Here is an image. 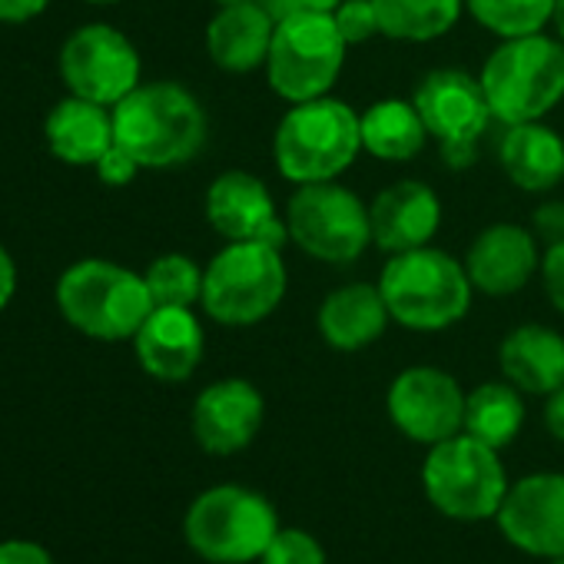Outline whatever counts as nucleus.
Listing matches in <instances>:
<instances>
[{
    "label": "nucleus",
    "mask_w": 564,
    "mask_h": 564,
    "mask_svg": "<svg viewBox=\"0 0 564 564\" xmlns=\"http://www.w3.org/2000/svg\"><path fill=\"white\" fill-rule=\"evenodd\" d=\"M113 137L143 170H176L203 153L209 117L183 84H140L113 107Z\"/></svg>",
    "instance_id": "1"
},
{
    "label": "nucleus",
    "mask_w": 564,
    "mask_h": 564,
    "mask_svg": "<svg viewBox=\"0 0 564 564\" xmlns=\"http://www.w3.org/2000/svg\"><path fill=\"white\" fill-rule=\"evenodd\" d=\"M219 8H232V4H256V0H213Z\"/></svg>",
    "instance_id": "42"
},
{
    "label": "nucleus",
    "mask_w": 564,
    "mask_h": 564,
    "mask_svg": "<svg viewBox=\"0 0 564 564\" xmlns=\"http://www.w3.org/2000/svg\"><path fill=\"white\" fill-rule=\"evenodd\" d=\"M386 409L405 438L429 448L458 435L465 425V392L455 376L435 366H412L399 372L389 386Z\"/></svg>",
    "instance_id": "13"
},
{
    "label": "nucleus",
    "mask_w": 564,
    "mask_h": 564,
    "mask_svg": "<svg viewBox=\"0 0 564 564\" xmlns=\"http://www.w3.org/2000/svg\"><path fill=\"white\" fill-rule=\"evenodd\" d=\"M265 419L262 392L246 379H219L193 402V435L209 455H236L252 445Z\"/></svg>",
    "instance_id": "17"
},
{
    "label": "nucleus",
    "mask_w": 564,
    "mask_h": 564,
    "mask_svg": "<svg viewBox=\"0 0 564 564\" xmlns=\"http://www.w3.org/2000/svg\"><path fill=\"white\" fill-rule=\"evenodd\" d=\"M478 80L491 117L505 127L544 120L564 100V44L547 34L501 41Z\"/></svg>",
    "instance_id": "5"
},
{
    "label": "nucleus",
    "mask_w": 564,
    "mask_h": 564,
    "mask_svg": "<svg viewBox=\"0 0 564 564\" xmlns=\"http://www.w3.org/2000/svg\"><path fill=\"white\" fill-rule=\"evenodd\" d=\"M349 44L343 41L333 14L323 11H296L279 21L272 31L265 80L275 97L286 104H306L316 97H329L336 87Z\"/></svg>",
    "instance_id": "8"
},
{
    "label": "nucleus",
    "mask_w": 564,
    "mask_h": 564,
    "mask_svg": "<svg viewBox=\"0 0 564 564\" xmlns=\"http://www.w3.org/2000/svg\"><path fill=\"white\" fill-rule=\"evenodd\" d=\"M498 531L531 557L564 554V475L534 471L508 485V495L495 514Z\"/></svg>",
    "instance_id": "14"
},
{
    "label": "nucleus",
    "mask_w": 564,
    "mask_h": 564,
    "mask_svg": "<svg viewBox=\"0 0 564 564\" xmlns=\"http://www.w3.org/2000/svg\"><path fill=\"white\" fill-rule=\"evenodd\" d=\"M412 104H415L429 137H435L445 166H452V170L471 166L478 140L488 130V123L495 120L491 107L485 100L481 80L465 70L442 67L419 80Z\"/></svg>",
    "instance_id": "11"
},
{
    "label": "nucleus",
    "mask_w": 564,
    "mask_h": 564,
    "mask_svg": "<svg viewBox=\"0 0 564 564\" xmlns=\"http://www.w3.org/2000/svg\"><path fill=\"white\" fill-rule=\"evenodd\" d=\"M333 21L343 34V41L349 47L366 44L379 34V18H376V4L372 0H343V4L333 11Z\"/></svg>",
    "instance_id": "31"
},
{
    "label": "nucleus",
    "mask_w": 564,
    "mask_h": 564,
    "mask_svg": "<svg viewBox=\"0 0 564 564\" xmlns=\"http://www.w3.org/2000/svg\"><path fill=\"white\" fill-rule=\"evenodd\" d=\"M259 564H329L326 547L303 528H279L262 551Z\"/></svg>",
    "instance_id": "30"
},
{
    "label": "nucleus",
    "mask_w": 564,
    "mask_h": 564,
    "mask_svg": "<svg viewBox=\"0 0 564 564\" xmlns=\"http://www.w3.org/2000/svg\"><path fill=\"white\" fill-rule=\"evenodd\" d=\"M0 564H54V557L37 541H4L0 544Z\"/></svg>",
    "instance_id": "35"
},
{
    "label": "nucleus",
    "mask_w": 564,
    "mask_h": 564,
    "mask_svg": "<svg viewBox=\"0 0 564 564\" xmlns=\"http://www.w3.org/2000/svg\"><path fill=\"white\" fill-rule=\"evenodd\" d=\"M296 4L303 8V11H323V14H333L343 0H296Z\"/></svg>",
    "instance_id": "40"
},
{
    "label": "nucleus",
    "mask_w": 564,
    "mask_h": 564,
    "mask_svg": "<svg viewBox=\"0 0 564 564\" xmlns=\"http://www.w3.org/2000/svg\"><path fill=\"white\" fill-rule=\"evenodd\" d=\"M133 349L156 382H186L203 362L206 336L189 306H153L133 336Z\"/></svg>",
    "instance_id": "18"
},
{
    "label": "nucleus",
    "mask_w": 564,
    "mask_h": 564,
    "mask_svg": "<svg viewBox=\"0 0 564 564\" xmlns=\"http://www.w3.org/2000/svg\"><path fill=\"white\" fill-rule=\"evenodd\" d=\"M465 11L495 37H528L551 24L554 0H465Z\"/></svg>",
    "instance_id": "28"
},
{
    "label": "nucleus",
    "mask_w": 564,
    "mask_h": 564,
    "mask_svg": "<svg viewBox=\"0 0 564 564\" xmlns=\"http://www.w3.org/2000/svg\"><path fill=\"white\" fill-rule=\"evenodd\" d=\"M290 239L329 265L356 262L372 246L369 206L339 180L303 183L286 203Z\"/></svg>",
    "instance_id": "10"
},
{
    "label": "nucleus",
    "mask_w": 564,
    "mask_h": 564,
    "mask_svg": "<svg viewBox=\"0 0 564 564\" xmlns=\"http://www.w3.org/2000/svg\"><path fill=\"white\" fill-rule=\"evenodd\" d=\"M538 272H541V286H544V296H547L551 310H557L564 316V239L544 246Z\"/></svg>",
    "instance_id": "32"
},
{
    "label": "nucleus",
    "mask_w": 564,
    "mask_h": 564,
    "mask_svg": "<svg viewBox=\"0 0 564 564\" xmlns=\"http://www.w3.org/2000/svg\"><path fill=\"white\" fill-rule=\"evenodd\" d=\"M359 153H362L359 113L336 97L293 104L282 113L272 133L275 170L282 173V180H290L296 186L339 180L356 163Z\"/></svg>",
    "instance_id": "3"
},
{
    "label": "nucleus",
    "mask_w": 564,
    "mask_h": 564,
    "mask_svg": "<svg viewBox=\"0 0 564 564\" xmlns=\"http://www.w3.org/2000/svg\"><path fill=\"white\" fill-rule=\"evenodd\" d=\"M389 323H392V313L386 306L379 282L376 286L372 282H346V286H336L316 313L319 336L336 352L369 349L372 343L382 339Z\"/></svg>",
    "instance_id": "20"
},
{
    "label": "nucleus",
    "mask_w": 564,
    "mask_h": 564,
    "mask_svg": "<svg viewBox=\"0 0 564 564\" xmlns=\"http://www.w3.org/2000/svg\"><path fill=\"white\" fill-rule=\"evenodd\" d=\"M14 293H18V262L4 246H0V313L11 306Z\"/></svg>",
    "instance_id": "37"
},
{
    "label": "nucleus",
    "mask_w": 564,
    "mask_h": 564,
    "mask_svg": "<svg viewBox=\"0 0 564 564\" xmlns=\"http://www.w3.org/2000/svg\"><path fill=\"white\" fill-rule=\"evenodd\" d=\"M57 310L77 333L123 343L153 313V296L140 272L110 259H80L57 279Z\"/></svg>",
    "instance_id": "4"
},
{
    "label": "nucleus",
    "mask_w": 564,
    "mask_h": 564,
    "mask_svg": "<svg viewBox=\"0 0 564 564\" xmlns=\"http://www.w3.org/2000/svg\"><path fill=\"white\" fill-rule=\"evenodd\" d=\"M498 366L514 389L551 395L564 386V336L541 323H521L501 339Z\"/></svg>",
    "instance_id": "21"
},
{
    "label": "nucleus",
    "mask_w": 564,
    "mask_h": 564,
    "mask_svg": "<svg viewBox=\"0 0 564 564\" xmlns=\"http://www.w3.org/2000/svg\"><path fill=\"white\" fill-rule=\"evenodd\" d=\"M379 34L402 44H429L455 31L465 0H372Z\"/></svg>",
    "instance_id": "26"
},
{
    "label": "nucleus",
    "mask_w": 564,
    "mask_h": 564,
    "mask_svg": "<svg viewBox=\"0 0 564 564\" xmlns=\"http://www.w3.org/2000/svg\"><path fill=\"white\" fill-rule=\"evenodd\" d=\"M538 269H541L538 236L518 223L485 226L465 252V272L475 293L491 300L521 293Z\"/></svg>",
    "instance_id": "16"
},
{
    "label": "nucleus",
    "mask_w": 564,
    "mask_h": 564,
    "mask_svg": "<svg viewBox=\"0 0 564 564\" xmlns=\"http://www.w3.org/2000/svg\"><path fill=\"white\" fill-rule=\"evenodd\" d=\"M140 54L133 41L110 24H87L61 47V77L74 97L117 107L140 87Z\"/></svg>",
    "instance_id": "12"
},
{
    "label": "nucleus",
    "mask_w": 564,
    "mask_h": 564,
    "mask_svg": "<svg viewBox=\"0 0 564 564\" xmlns=\"http://www.w3.org/2000/svg\"><path fill=\"white\" fill-rule=\"evenodd\" d=\"M524 425V402L521 389H514L508 379L505 382H485L465 395V425L462 432L491 445L505 448L518 438Z\"/></svg>",
    "instance_id": "27"
},
{
    "label": "nucleus",
    "mask_w": 564,
    "mask_h": 564,
    "mask_svg": "<svg viewBox=\"0 0 564 564\" xmlns=\"http://www.w3.org/2000/svg\"><path fill=\"white\" fill-rule=\"evenodd\" d=\"M97 176H100V183H107V186H127V183H133V176L143 170L120 143H113L100 160H97Z\"/></svg>",
    "instance_id": "33"
},
{
    "label": "nucleus",
    "mask_w": 564,
    "mask_h": 564,
    "mask_svg": "<svg viewBox=\"0 0 564 564\" xmlns=\"http://www.w3.org/2000/svg\"><path fill=\"white\" fill-rule=\"evenodd\" d=\"M147 290L153 296V306H196L203 300V269L196 259L183 252L156 256L147 272Z\"/></svg>",
    "instance_id": "29"
},
{
    "label": "nucleus",
    "mask_w": 564,
    "mask_h": 564,
    "mask_svg": "<svg viewBox=\"0 0 564 564\" xmlns=\"http://www.w3.org/2000/svg\"><path fill=\"white\" fill-rule=\"evenodd\" d=\"M87 4H120V0H87Z\"/></svg>",
    "instance_id": "43"
},
{
    "label": "nucleus",
    "mask_w": 564,
    "mask_h": 564,
    "mask_svg": "<svg viewBox=\"0 0 564 564\" xmlns=\"http://www.w3.org/2000/svg\"><path fill=\"white\" fill-rule=\"evenodd\" d=\"M275 531L279 514L269 498L242 485L206 488L183 518L186 544L213 564L259 561Z\"/></svg>",
    "instance_id": "7"
},
{
    "label": "nucleus",
    "mask_w": 564,
    "mask_h": 564,
    "mask_svg": "<svg viewBox=\"0 0 564 564\" xmlns=\"http://www.w3.org/2000/svg\"><path fill=\"white\" fill-rule=\"evenodd\" d=\"M379 290L392 323L412 333H442L462 323L471 310V279L465 262L435 246H419L389 256L379 275Z\"/></svg>",
    "instance_id": "2"
},
{
    "label": "nucleus",
    "mask_w": 564,
    "mask_h": 564,
    "mask_svg": "<svg viewBox=\"0 0 564 564\" xmlns=\"http://www.w3.org/2000/svg\"><path fill=\"white\" fill-rule=\"evenodd\" d=\"M505 176L524 193H551L564 180V140L547 123H514L498 143Z\"/></svg>",
    "instance_id": "24"
},
{
    "label": "nucleus",
    "mask_w": 564,
    "mask_h": 564,
    "mask_svg": "<svg viewBox=\"0 0 564 564\" xmlns=\"http://www.w3.org/2000/svg\"><path fill=\"white\" fill-rule=\"evenodd\" d=\"M544 429L551 432V438L564 442V386L554 389L551 395H544Z\"/></svg>",
    "instance_id": "38"
},
{
    "label": "nucleus",
    "mask_w": 564,
    "mask_h": 564,
    "mask_svg": "<svg viewBox=\"0 0 564 564\" xmlns=\"http://www.w3.org/2000/svg\"><path fill=\"white\" fill-rule=\"evenodd\" d=\"M256 4H262L265 8V14L279 24V21H286L290 14H296V11H303L296 0H256Z\"/></svg>",
    "instance_id": "39"
},
{
    "label": "nucleus",
    "mask_w": 564,
    "mask_h": 564,
    "mask_svg": "<svg viewBox=\"0 0 564 564\" xmlns=\"http://www.w3.org/2000/svg\"><path fill=\"white\" fill-rule=\"evenodd\" d=\"M359 127H362V150L386 163H409L429 143V130L415 104L399 97H386L366 107V113H359Z\"/></svg>",
    "instance_id": "25"
},
{
    "label": "nucleus",
    "mask_w": 564,
    "mask_h": 564,
    "mask_svg": "<svg viewBox=\"0 0 564 564\" xmlns=\"http://www.w3.org/2000/svg\"><path fill=\"white\" fill-rule=\"evenodd\" d=\"M286 286L290 275L282 249L265 242H226L203 269L199 306L213 323L246 329L279 310Z\"/></svg>",
    "instance_id": "6"
},
{
    "label": "nucleus",
    "mask_w": 564,
    "mask_h": 564,
    "mask_svg": "<svg viewBox=\"0 0 564 564\" xmlns=\"http://www.w3.org/2000/svg\"><path fill=\"white\" fill-rule=\"evenodd\" d=\"M51 0H0V24H24L47 11Z\"/></svg>",
    "instance_id": "36"
},
{
    "label": "nucleus",
    "mask_w": 564,
    "mask_h": 564,
    "mask_svg": "<svg viewBox=\"0 0 564 564\" xmlns=\"http://www.w3.org/2000/svg\"><path fill=\"white\" fill-rule=\"evenodd\" d=\"M425 498L452 521L495 518L505 495L508 475L498 448L458 432L429 448L422 465Z\"/></svg>",
    "instance_id": "9"
},
{
    "label": "nucleus",
    "mask_w": 564,
    "mask_h": 564,
    "mask_svg": "<svg viewBox=\"0 0 564 564\" xmlns=\"http://www.w3.org/2000/svg\"><path fill=\"white\" fill-rule=\"evenodd\" d=\"M203 213L226 242H265L272 249H286V242H293L286 216L275 213L269 186L246 170L219 173L206 189Z\"/></svg>",
    "instance_id": "15"
},
{
    "label": "nucleus",
    "mask_w": 564,
    "mask_h": 564,
    "mask_svg": "<svg viewBox=\"0 0 564 564\" xmlns=\"http://www.w3.org/2000/svg\"><path fill=\"white\" fill-rule=\"evenodd\" d=\"M551 564H564V554H561V557H554V561H551Z\"/></svg>",
    "instance_id": "44"
},
{
    "label": "nucleus",
    "mask_w": 564,
    "mask_h": 564,
    "mask_svg": "<svg viewBox=\"0 0 564 564\" xmlns=\"http://www.w3.org/2000/svg\"><path fill=\"white\" fill-rule=\"evenodd\" d=\"M372 242L395 256L419 246H429L442 226V199L422 180H399L389 183L372 203Z\"/></svg>",
    "instance_id": "19"
},
{
    "label": "nucleus",
    "mask_w": 564,
    "mask_h": 564,
    "mask_svg": "<svg viewBox=\"0 0 564 564\" xmlns=\"http://www.w3.org/2000/svg\"><path fill=\"white\" fill-rule=\"evenodd\" d=\"M551 28H554V37L564 44V0H554V14H551Z\"/></svg>",
    "instance_id": "41"
},
{
    "label": "nucleus",
    "mask_w": 564,
    "mask_h": 564,
    "mask_svg": "<svg viewBox=\"0 0 564 564\" xmlns=\"http://www.w3.org/2000/svg\"><path fill=\"white\" fill-rule=\"evenodd\" d=\"M275 21L262 4L219 8L206 24V54L226 74H249L265 67Z\"/></svg>",
    "instance_id": "23"
},
{
    "label": "nucleus",
    "mask_w": 564,
    "mask_h": 564,
    "mask_svg": "<svg viewBox=\"0 0 564 564\" xmlns=\"http://www.w3.org/2000/svg\"><path fill=\"white\" fill-rule=\"evenodd\" d=\"M44 140L61 163L97 166V160L117 143L113 137V107L67 97L44 120Z\"/></svg>",
    "instance_id": "22"
},
{
    "label": "nucleus",
    "mask_w": 564,
    "mask_h": 564,
    "mask_svg": "<svg viewBox=\"0 0 564 564\" xmlns=\"http://www.w3.org/2000/svg\"><path fill=\"white\" fill-rule=\"evenodd\" d=\"M531 232L551 246V242H561L564 239V199H547L541 203L534 213H531Z\"/></svg>",
    "instance_id": "34"
}]
</instances>
